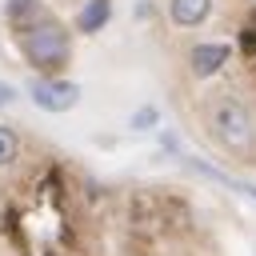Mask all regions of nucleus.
Masks as SVG:
<instances>
[{
	"label": "nucleus",
	"instance_id": "6",
	"mask_svg": "<svg viewBox=\"0 0 256 256\" xmlns=\"http://www.w3.org/2000/svg\"><path fill=\"white\" fill-rule=\"evenodd\" d=\"M112 20V0H84L80 12H76V32L80 36H96L104 32Z\"/></svg>",
	"mask_w": 256,
	"mask_h": 256
},
{
	"label": "nucleus",
	"instance_id": "5",
	"mask_svg": "<svg viewBox=\"0 0 256 256\" xmlns=\"http://www.w3.org/2000/svg\"><path fill=\"white\" fill-rule=\"evenodd\" d=\"M216 0H168V24L180 32H196L212 20Z\"/></svg>",
	"mask_w": 256,
	"mask_h": 256
},
{
	"label": "nucleus",
	"instance_id": "4",
	"mask_svg": "<svg viewBox=\"0 0 256 256\" xmlns=\"http://www.w3.org/2000/svg\"><path fill=\"white\" fill-rule=\"evenodd\" d=\"M232 60V44L228 40H200L188 48V76L192 80H212L228 68Z\"/></svg>",
	"mask_w": 256,
	"mask_h": 256
},
{
	"label": "nucleus",
	"instance_id": "2",
	"mask_svg": "<svg viewBox=\"0 0 256 256\" xmlns=\"http://www.w3.org/2000/svg\"><path fill=\"white\" fill-rule=\"evenodd\" d=\"M16 40H20V52L36 76H64L68 60H72V32L52 12H44L28 28H20Z\"/></svg>",
	"mask_w": 256,
	"mask_h": 256
},
{
	"label": "nucleus",
	"instance_id": "11",
	"mask_svg": "<svg viewBox=\"0 0 256 256\" xmlns=\"http://www.w3.org/2000/svg\"><path fill=\"white\" fill-rule=\"evenodd\" d=\"M16 96H20V92H16V88H12L8 80H0V108H8V104H12Z\"/></svg>",
	"mask_w": 256,
	"mask_h": 256
},
{
	"label": "nucleus",
	"instance_id": "10",
	"mask_svg": "<svg viewBox=\"0 0 256 256\" xmlns=\"http://www.w3.org/2000/svg\"><path fill=\"white\" fill-rule=\"evenodd\" d=\"M156 124H160V108H156V104H140V108L132 112V120H128L132 132H152Z\"/></svg>",
	"mask_w": 256,
	"mask_h": 256
},
{
	"label": "nucleus",
	"instance_id": "7",
	"mask_svg": "<svg viewBox=\"0 0 256 256\" xmlns=\"http://www.w3.org/2000/svg\"><path fill=\"white\" fill-rule=\"evenodd\" d=\"M184 164H188L192 172H200V176H208V180H216V184H224V188L256 200V184H252V180H236V176H228V172H220V168H212V164H204V160H196V156H184Z\"/></svg>",
	"mask_w": 256,
	"mask_h": 256
},
{
	"label": "nucleus",
	"instance_id": "1",
	"mask_svg": "<svg viewBox=\"0 0 256 256\" xmlns=\"http://www.w3.org/2000/svg\"><path fill=\"white\" fill-rule=\"evenodd\" d=\"M200 128L224 156L256 164V104L236 88H220L200 100Z\"/></svg>",
	"mask_w": 256,
	"mask_h": 256
},
{
	"label": "nucleus",
	"instance_id": "9",
	"mask_svg": "<svg viewBox=\"0 0 256 256\" xmlns=\"http://www.w3.org/2000/svg\"><path fill=\"white\" fill-rule=\"evenodd\" d=\"M20 148H24L20 132H16L12 124H0V172H4V168H12V164L20 160Z\"/></svg>",
	"mask_w": 256,
	"mask_h": 256
},
{
	"label": "nucleus",
	"instance_id": "8",
	"mask_svg": "<svg viewBox=\"0 0 256 256\" xmlns=\"http://www.w3.org/2000/svg\"><path fill=\"white\" fill-rule=\"evenodd\" d=\"M40 16H44V4H40V0H8V4H4V20H8L12 32L28 28V24L40 20Z\"/></svg>",
	"mask_w": 256,
	"mask_h": 256
},
{
	"label": "nucleus",
	"instance_id": "3",
	"mask_svg": "<svg viewBox=\"0 0 256 256\" xmlns=\"http://www.w3.org/2000/svg\"><path fill=\"white\" fill-rule=\"evenodd\" d=\"M28 96H32V104L40 112L60 116V112H72L80 104V84L68 80V76H32L28 80Z\"/></svg>",
	"mask_w": 256,
	"mask_h": 256
}]
</instances>
